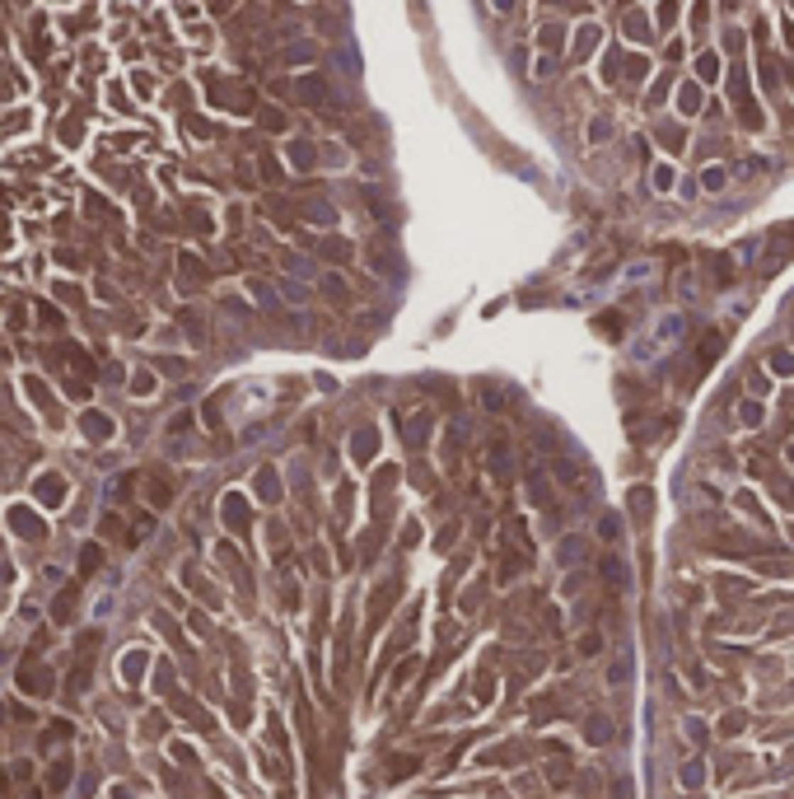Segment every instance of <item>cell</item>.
Instances as JSON below:
<instances>
[{
    "label": "cell",
    "instance_id": "6da1fadb",
    "mask_svg": "<svg viewBox=\"0 0 794 799\" xmlns=\"http://www.w3.org/2000/svg\"><path fill=\"white\" fill-rule=\"evenodd\" d=\"M603 575H607V580H612L617 589H627V566L617 561V556H612V561H603Z\"/></svg>",
    "mask_w": 794,
    "mask_h": 799
},
{
    "label": "cell",
    "instance_id": "7a4b0ae2",
    "mask_svg": "<svg viewBox=\"0 0 794 799\" xmlns=\"http://www.w3.org/2000/svg\"><path fill=\"white\" fill-rule=\"evenodd\" d=\"M607 678H612L617 687L627 683V678H631V654H622V659H617V664H612V673H607Z\"/></svg>",
    "mask_w": 794,
    "mask_h": 799
},
{
    "label": "cell",
    "instance_id": "3957f363",
    "mask_svg": "<svg viewBox=\"0 0 794 799\" xmlns=\"http://www.w3.org/2000/svg\"><path fill=\"white\" fill-rule=\"evenodd\" d=\"M584 556V542H561V561H580Z\"/></svg>",
    "mask_w": 794,
    "mask_h": 799
}]
</instances>
